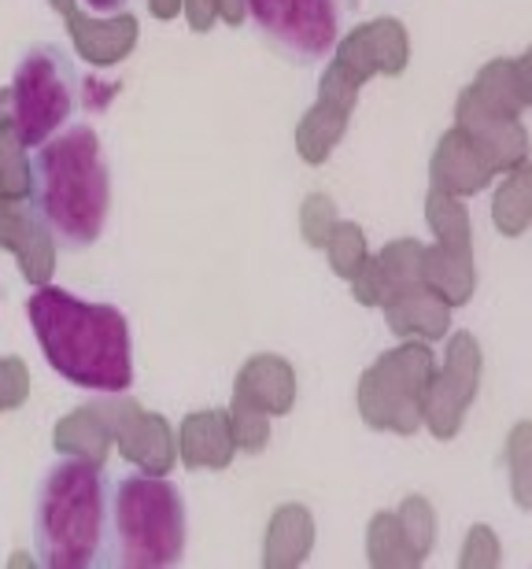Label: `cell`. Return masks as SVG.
Segmentation results:
<instances>
[{"label": "cell", "mask_w": 532, "mask_h": 569, "mask_svg": "<svg viewBox=\"0 0 532 569\" xmlns=\"http://www.w3.org/2000/svg\"><path fill=\"white\" fill-rule=\"evenodd\" d=\"M108 473L86 455H56L33 492L30 543L41 569L108 566Z\"/></svg>", "instance_id": "3"}, {"label": "cell", "mask_w": 532, "mask_h": 569, "mask_svg": "<svg viewBox=\"0 0 532 569\" xmlns=\"http://www.w3.org/2000/svg\"><path fill=\"white\" fill-rule=\"evenodd\" d=\"M252 30L292 67H322L341 44L344 0H244Z\"/></svg>", "instance_id": "6"}, {"label": "cell", "mask_w": 532, "mask_h": 569, "mask_svg": "<svg viewBox=\"0 0 532 569\" xmlns=\"http://www.w3.org/2000/svg\"><path fill=\"white\" fill-rule=\"evenodd\" d=\"M30 214L60 252H86L111 219V167L89 122L30 148Z\"/></svg>", "instance_id": "2"}, {"label": "cell", "mask_w": 532, "mask_h": 569, "mask_svg": "<svg viewBox=\"0 0 532 569\" xmlns=\"http://www.w3.org/2000/svg\"><path fill=\"white\" fill-rule=\"evenodd\" d=\"M185 492L149 470H122L108 488V566L171 569L185 562Z\"/></svg>", "instance_id": "4"}, {"label": "cell", "mask_w": 532, "mask_h": 569, "mask_svg": "<svg viewBox=\"0 0 532 569\" xmlns=\"http://www.w3.org/2000/svg\"><path fill=\"white\" fill-rule=\"evenodd\" d=\"M78 111V67L52 41H33L19 52L8 82V119L16 141L38 148L56 138Z\"/></svg>", "instance_id": "5"}, {"label": "cell", "mask_w": 532, "mask_h": 569, "mask_svg": "<svg viewBox=\"0 0 532 569\" xmlns=\"http://www.w3.org/2000/svg\"><path fill=\"white\" fill-rule=\"evenodd\" d=\"M78 4L97 19H116V16H122V11H130L133 0H78Z\"/></svg>", "instance_id": "7"}, {"label": "cell", "mask_w": 532, "mask_h": 569, "mask_svg": "<svg viewBox=\"0 0 532 569\" xmlns=\"http://www.w3.org/2000/svg\"><path fill=\"white\" fill-rule=\"evenodd\" d=\"M27 318L44 362L67 385L100 396L133 389V329L122 307L41 284L30 292Z\"/></svg>", "instance_id": "1"}]
</instances>
